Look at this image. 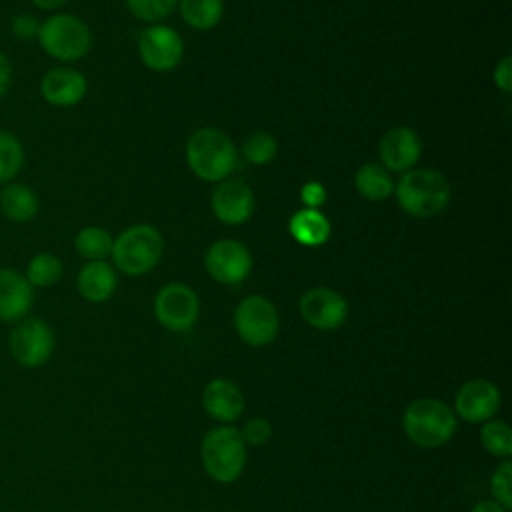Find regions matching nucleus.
<instances>
[{
    "mask_svg": "<svg viewBox=\"0 0 512 512\" xmlns=\"http://www.w3.org/2000/svg\"><path fill=\"white\" fill-rule=\"evenodd\" d=\"M402 430L414 446L434 450L442 448L454 438L458 418L452 406H448L444 400L422 396L404 408Z\"/></svg>",
    "mask_w": 512,
    "mask_h": 512,
    "instance_id": "nucleus-1",
    "label": "nucleus"
},
{
    "mask_svg": "<svg viewBox=\"0 0 512 512\" xmlns=\"http://www.w3.org/2000/svg\"><path fill=\"white\" fill-rule=\"evenodd\" d=\"M200 462L206 476L218 484L236 482L248 462V446L232 424L210 428L200 442Z\"/></svg>",
    "mask_w": 512,
    "mask_h": 512,
    "instance_id": "nucleus-2",
    "label": "nucleus"
},
{
    "mask_svg": "<svg viewBox=\"0 0 512 512\" xmlns=\"http://www.w3.org/2000/svg\"><path fill=\"white\" fill-rule=\"evenodd\" d=\"M186 162L190 170L206 182L226 180L238 162L232 138L218 128H198L186 142Z\"/></svg>",
    "mask_w": 512,
    "mask_h": 512,
    "instance_id": "nucleus-3",
    "label": "nucleus"
},
{
    "mask_svg": "<svg viewBox=\"0 0 512 512\" xmlns=\"http://www.w3.org/2000/svg\"><path fill=\"white\" fill-rule=\"evenodd\" d=\"M394 194L404 212L414 218H432L440 214L450 200L448 178L430 168L408 170L394 184Z\"/></svg>",
    "mask_w": 512,
    "mask_h": 512,
    "instance_id": "nucleus-4",
    "label": "nucleus"
},
{
    "mask_svg": "<svg viewBox=\"0 0 512 512\" xmlns=\"http://www.w3.org/2000/svg\"><path fill=\"white\" fill-rule=\"evenodd\" d=\"M36 42L50 58L70 64L90 52L92 32L82 18L68 12H54L46 20H40Z\"/></svg>",
    "mask_w": 512,
    "mask_h": 512,
    "instance_id": "nucleus-5",
    "label": "nucleus"
},
{
    "mask_svg": "<svg viewBox=\"0 0 512 512\" xmlns=\"http://www.w3.org/2000/svg\"><path fill=\"white\" fill-rule=\"evenodd\" d=\"M164 240L152 224H134L122 230L112 244L114 268L126 276H142L150 272L162 258Z\"/></svg>",
    "mask_w": 512,
    "mask_h": 512,
    "instance_id": "nucleus-6",
    "label": "nucleus"
},
{
    "mask_svg": "<svg viewBox=\"0 0 512 512\" xmlns=\"http://www.w3.org/2000/svg\"><path fill=\"white\" fill-rule=\"evenodd\" d=\"M56 348V334L52 326L36 316L18 320L8 334V352L18 366L34 370L44 366Z\"/></svg>",
    "mask_w": 512,
    "mask_h": 512,
    "instance_id": "nucleus-7",
    "label": "nucleus"
},
{
    "mask_svg": "<svg viewBox=\"0 0 512 512\" xmlns=\"http://www.w3.org/2000/svg\"><path fill=\"white\" fill-rule=\"evenodd\" d=\"M232 322L240 340L254 348L272 344L280 332V314L276 306L260 294L242 298L234 308Z\"/></svg>",
    "mask_w": 512,
    "mask_h": 512,
    "instance_id": "nucleus-8",
    "label": "nucleus"
},
{
    "mask_svg": "<svg viewBox=\"0 0 512 512\" xmlns=\"http://www.w3.org/2000/svg\"><path fill=\"white\" fill-rule=\"evenodd\" d=\"M154 318L170 332L190 330L200 316L198 294L182 282L164 284L154 296Z\"/></svg>",
    "mask_w": 512,
    "mask_h": 512,
    "instance_id": "nucleus-9",
    "label": "nucleus"
},
{
    "mask_svg": "<svg viewBox=\"0 0 512 512\" xmlns=\"http://www.w3.org/2000/svg\"><path fill=\"white\" fill-rule=\"evenodd\" d=\"M502 406L500 388L488 378H472L460 384L454 394L452 410L466 424H484L496 418Z\"/></svg>",
    "mask_w": 512,
    "mask_h": 512,
    "instance_id": "nucleus-10",
    "label": "nucleus"
},
{
    "mask_svg": "<svg viewBox=\"0 0 512 512\" xmlns=\"http://www.w3.org/2000/svg\"><path fill=\"white\" fill-rule=\"evenodd\" d=\"M298 310L308 326L322 332L338 330L346 322L350 312L346 298L340 292L326 286L306 290L300 296Z\"/></svg>",
    "mask_w": 512,
    "mask_h": 512,
    "instance_id": "nucleus-11",
    "label": "nucleus"
},
{
    "mask_svg": "<svg viewBox=\"0 0 512 512\" xmlns=\"http://www.w3.org/2000/svg\"><path fill=\"white\" fill-rule=\"evenodd\" d=\"M140 60L156 72L176 68L184 56V42L180 34L164 24H152L138 36Z\"/></svg>",
    "mask_w": 512,
    "mask_h": 512,
    "instance_id": "nucleus-12",
    "label": "nucleus"
},
{
    "mask_svg": "<svg viewBox=\"0 0 512 512\" xmlns=\"http://www.w3.org/2000/svg\"><path fill=\"white\" fill-rule=\"evenodd\" d=\"M208 274L226 286H236L244 282L252 272V254L238 240H218L214 242L204 258Z\"/></svg>",
    "mask_w": 512,
    "mask_h": 512,
    "instance_id": "nucleus-13",
    "label": "nucleus"
},
{
    "mask_svg": "<svg viewBox=\"0 0 512 512\" xmlns=\"http://www.w3.org/2000/svg\"><path fill=\"white\" fill-rule=\"evenodd\" d=\"M202 408L218 424L236 422L246 408L244 394L240 386L224 376L208 380L202 388Z\"/></svg>",
    "mask_w": 512,
    "mask_h": 512,
    "instance_id": "nucleus-14",
    "label": "nucleus"
},
{
    "mask_svg": "<svg viewBox=\"0 0 512 512\" xmlns=\"http://www.w3.org/2000/svg\"><path fill=\"white\" fill-rule=\"evenodd\" d=\"M88 80L70 66H54L40 78V96L54 108H72L84 100Z\"/></svg>",
    "mask_w": 512,
    "mask_h": 512,
    "instance_id": "nucleus-15",
    "label": "nucleus"
},
{
    "mask_svg": "<svg viewBox=\"0 0 512 512\" xmlns=\"http://www.w3.org/2000/svg\"><path fill=\"white\" fill-rule=\"evenodd\" d=\"M254 204V192L242 180L226 178L212 192V212L220 222L228 226L248 222L254 212Z\"/></svg>",
    "mask_w": 512,
    "mask_h": 512,
    "instance_id": "nucleus-16",
    "label": "nucleus"
},
{
    "mask_svg": "<svg viewBox=\"0 0 512 512\" xmlns=\"http://www.w3.org/2000/svg\"><path fill=\"white\" fill-rule=\"evenodd\" d=\"M36 300L34 288L16 268H0V322L16 324L26 318Z\"/></svg>",
    "mask_w": 512,
    "mask_h": 512,
    "instance_id": "nucleus-17",
    "label": "nucleus"
},
{
    "mask_svg": "<svg viewBox=\"0 0 512 512\" xmlns=\"http://www.w3.org/2000/svg\"><path fill=\"white\" fill-rule=\"evenodd\" d=\"M378 152L384 168L392 172H408L420 160L422 142L412 128L396 126L382 136Z\"/></svg>",
    "mask_w": 512,
    "mask_h": 512,
    "instance_id": "nucleus-18",
    "label": "nucleus"
},
{
    "mask_svg": "<svg viewBox=\"0 0 512 512\" xmlns=\"http://www.w3.org/2000/svg\"><path fill=\"white\" fill-rule=\"evenodd\" d=\"M118 276L116 268L106 260H92L86 262L76 276V290L78 294L92 304H102L110 300L116 292Z\"/></svg>",
    "mask_w": 512,
    "mask_h": 512,
    "instance_id": "nucleus-19",
    "label": "nucleus"
},
{
    "mask_svg": "<svg viewBox=\"0 0 512 512\" xmlns=\"http://www.w3.org/2000/svg\"><path fill=\"white\" fill-rule=\"evenodd\" d=\"M0 212L16 224L32 222L40 212V198L28 184L8 182L0 190Z\"/></svg>",
    "mask_w": 512,
    "mask_h": 512,
    "instance_id": "nucleus-20",
    "label": "nucleus"
},
{
    "mask_svg": "<svg viewBox=\"0 0 512 512\" xmlns=\"http://www.w3.org/2000/svg\"><path fill=\"white\" fill-rule=\"evenodd\" d=\"M290 236L306 246V248H318L328 242L332 226L330 220L316 208H302L294 212V216L288 222Z\"/></svg>",
    "mask_w": 512,
    "mask_h": 512,
    "instance_id": "nucleus-21",
    "label": "nucleus"
},
{
    "mask_svg": "<svg viewBox=\"0 0 512 512\" xmlns=\"http://www.w3.org/2000/svg\"><path fill=\"white\" fill-rule=\"evenodd\" d=\"M354 186L362 198L372 202L386 200L394 194V180L390 178L388 170L380 164L360 166L354 176Z\"/></svg>",
    "mask_w": 512,
    "mask_h": 512,
    "instance_id": "nucleus-22",
    "label": "nucleus"
},
{
    "mask_svg": "<svg viewBox=\"0 0 512 512\" xmlns=\"http://www.w3.org/2000/svg\"><path fill=\"white\" fill-rule=\"evenodd\" d=\"M22 274L34 290L36 288H50V286L60 282V278L64 274V264L52 252H38L26 262V268H24Z\"/></svg>",
    "mask_w": 512,
    "mask_h": 512,
    "instance_id": "nucleus-23",
    "label": "nucleus"
},
{
    "mask_svg": "<svg viewBox=\"0 0 512 512\" xmlns=\"http://www.w3.org/2000/svg\"><path fill=\"white\" fill-rule=\"evenodd\" d=\"M184 22L196 30L214 28L224 14V0H178Z\"/></svg>",
    "mask_w": 512,
    "mask_h": 512,
    "instance_id": "nucleus-24",
    "label": "nucleus"
},
{
    "mask_svg": "<svg viewBox=\"0 0 512 512\" xmlns=\"http://www.w3.org/2000/svg\"><path fill=\"white\" fill-rule=\"evenodd\" d=\"M112 244L114 238L102 226H84L74 236V248L86 262L106 260L112 252Z\"/></svg>",
    "mask_w": 512,
    "mask_h": 512,
    "instance_id": "nucleus-25",
    "label": "nucleus"
},
{
    "mask_svg": "<svg viewBox=\"0 0 512 512\" xmlns=\"http://www.w3.org/2000/svg\"><path fill=\"white\" fill-rule=\"evenodd\" d=\"M480 446L498 460H510L512 458V428L502 418H492L484 424H480L478 434Z\"/></svg>",
    "mask_w": 512,
    "mask_h": 512,
    "instance_id": "nucleus-26",
    "label": "nucleus"
},
{
    "mask_svg": "<svg viewBox=\"0 0 512 512\" xmlns=\"http://www.w3.org/2000/svg\"><path fill=\"white\" fill-rule=\"evenodd\" d=\"M26 164V152L20 138L0 128V184L14 182Z\"/></svg>",
    "mask_w": 512,
    "mask_h": 512,
    "instance_id": "nucleus-27",
    "label": "nucleus"
},
{
    "mask_svg": "<svg viewBox=\"0 0 512 512\" xmlns=\"http://www.w3.org/2000/svg\"><path fill=\"white\" fill-rule=\"evenodd\" d=\"M276 150H278V144H276L274 136L268 132H262V130L252 132L242 146L244 158L254 166L268 164L276 156Z\"/></svg>",
    "mask_w": 512,
    "mask_h": 512,
    "instance_id": "nucleus-28",
    "label": "nucleus"
},
{
    "mask_svg": "<svg viewBox=\"0 0 512 512\" xmlns=\"http://www.w3.org/2000/svg\"><path fill=\"white\" fill-rule=\"evenodd\" d=\"M488 488L492 500L508 510L512 508V460H500V464L490 474Z\"/></svg>",
    "mask_w": 512,
    "mask_h": 512,
    "instance_id": "nucleus-29",
    "label": "nucleus"
},
{
    "mask_svg": "<svg viewBox=\"0 0 512 512\" xmlns=\"http://www.w3.org/2000/svg\"><path fill=\"white\" fill-rule=\"evenodd\" d=\"M126 6L144 22H160L174 12L178 0H126Z\"/></svg>",
    "mask_w": 512,
    "mask_h": 512,
    "instance_id": "nucleus-30",
    "label": "nucleus"
},
{
    "mask_svg": "<svg viewBox=\"0 0 512 512\" xmlns=\"http://www.w3.org/2000/svg\"><path fill=\"white\" fill-rule=\"evenodd\" d=\"M244 444L250 448H258V446H264L270 442L272 438V422L264 416H254V418H248L240 428H238Z\"/></svg>",
    "mask_w": 512,
    "mask_h": 512,
    "instance_id": "nucleus-31",
    "label": "nucleus"
},
{
    "mask_svg": "<svg viewBox=\"0 0 512 512\" xmlns=\"http://www.w3.org/2000/svg\"><path fill=\"white\" fill-rule=\"evenodd\" d=\"M38 28H40V20L34 14H28V12L14 14L12 20H10V34L20 42L36 40Z\"/></svg>",
    "mask_w": 512,
    "mask_h": 512,
    "instance_id": "nucleus-32",
    "label": "nucleus"
},
{
    "mask_svg": "<svg viewBox=\"0 0 512 512\" xmlns=\"http://www.w3.org/2000/svg\"><path fill=\"white\" fill-rule=\"evenodd\" d=\"M328 198V192L324 188V184L316 182V180H310L306 182L302 188H300V200L306 208H316L320 210V206L326 202Z\"/></svg>",
    "mask_w": 512,
    "mask_h": 512,
    "instance_id": "nucleus-33",
    "label": "nucleus"
},
{
    "mask_svg": "<svg viewBox=\"0 0 512 512\" xmlns=\"http://www.w3.org/2000/svg\"><path fill=\"white\" fill-rule=\"evenodd\" d=\"M494 82L504 92L512 90V60H510V56H504L496 64V68H494Z\"/></svg>",
    "mask_w": 512,
    "mask_h": 512,
    "instance_id": "nucleus-34",
    "label": "nucleus"
},
{
    "mask_svg": "<svg viewBox=\"0 0 512 512\" xmlns=\"http://www.w3.org/2000/svg\"><path fill=\"white\" fill-rule=\"evenodd\" d=\"M12 84V62L8 54L0 48V100L6 96Z\"/></svg>",
    "mask_w": 512,
    "mask_h": 512,
    "instance_id": "nucleus-35",
    "label": "nucleus"
},
{
    "mask_svg": "<svg viewBox=\"0 0 512 512\" xmlns=\"http://www.w3.org/2000/svg\"><path fill=\"white\" fill-rule=\"evenodd\" d=\"M470 512H510V510L504 508L502 504H498V502L492 500V498H482V500H478V502L470 508Z\"/></svg>",
    "mask_w": 512,
    "mask_h": 512,
    "instance_id": "nucleus-36",
    "label": "nucleus"
},
{
    "mask_svg": "<svg viewBox=\"0 0 512 512\" xmlns=\"http://www.w3.org/2000/svg\"><path fill=\"white\" fill-rule=\"evenodd\" d=\"M38 10L44 12H56L58 8H62L64 4H68V0H30Z\"/></svg>",
    "mask_w": 512,
    "mask_h": 512,
    "instance_id": "nucleus-37",
    "label": "nucleus"
}]
</instances>
